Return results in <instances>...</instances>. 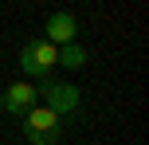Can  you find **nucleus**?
I'll return each instance as SVG.
<instances>
[{
  "mask_svg": "<svg viewBox=\"0 0 149 145\" xmlns=\"http://www.w3.org/2000/svg\"><path fill=\"white\" fill-rule=\"evenodd\" d=\"M43 31H47L43 39L51 47H67V43H74V35H79V20H74L71 12H51L47 24H43Z\"/></svg>",
  "mask_w": 149,
  "mask_h": 145,
  "instance_id": "nucleus-5",
  "label": "nucleus"
},
{
  "mask_svg": "<svg viewBox=\"0 0 149 145\" xmlns=\"http://www.w3.org/2000/svg\"><path fill=\"white\" fill-rule=\"evenodd\" d=\"M0 110H4V98H0Z\"/></svg>",
  "mask_w": 149,
  "mask_h": 145,
  "instance_id": "nucleus-7",
  "label": "nucleus"
},
{
  "mask_svg": "<svg viewBox=\"0 0 149 145\" xmlns=\"http://www.w3.org/2000/svg\"><path fill=\"white\" fill-rule=\"evenodd\" d=\"M86 47H79V43H67V47H59V63L67 71H79V67H86Z\"/></svg>",
  "mask_w": 149,
  "mask_h": 145,
  "instance_id": "nucleus-6",
  "label": "nucleus"
},
{
  "mask_svg": "<svg viewBox=\"0 0 149 145\" xmlns=\"http://www.w3.org/2000/svg\"><path fill=\"white\" fill-rule=\"evenodd\" d=\"M36 94L47 102V110H51L55 118H67L79 110V102H82V90L74 83H55V78H43V86H36Z\"/></svg>",
  "mask_w": 149,
  "mask_h": 145,
  "instance_id": "nucleus-2",
  "label": "nucleus"
},
{
  "mask_svg": "<svg viewBox=\"0 0 149 145\" xmlns=\"http://www.w3.org/2000/svg\"><path fill=\"white\" fill-rule=\"evenodd\" d=\"M0 98H4V110H8V114H16V118H24L28 110H36V106H39V94H36V86H31L28 78L12 83L4 94H0Z\"/></svg>",
  "mask_w": 149,
  "mask_h": 145,
  "instance_id": "nucleus-4",
  "label": "nucleus"
},
{
  "mask_svg": "<svg viewBox=\"0 0 149 145\" xmlns=\"http://www.w3.org/2000/svg\"><path fill=\"white\" fill-rule=\"evenodd\" d=\"M24 137L28 145H55L63 137V118H55L47 106H36L24 114Z\"/></svg>",
  "mask_w": 149,
  "mask_h": 145,
  "instance_id": "nucleus-1",
  "label": "nucleus"
},
{
  "mask_svg": "<svg viewBox=\"0 0 149 145\" xmlns=\"http://www.w3.org/2000/svg\"><path fill=\"white\" fill-rule=\"evenodd\" d=\"M20 67H24V75H31V78H47L59 67V47H51L47 39H31L20 51Z\"/></svg>",
  "mask_w": 149,
  "mask_h": 145,
  "instance_id": "nucleus-3",
  "label": "nucleus"
}]
</instances>
